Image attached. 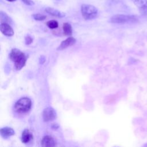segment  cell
<instances>
[{
	"mask_svg": "<svg viewBox=\"0 0 147 147\" xmlns=\"http://www.w3.org/2000/svg\"><path fill=\"white\" fill-rule=\"evenodd\" d=\"M22 1L25 4L29 5V6H32V5H34V2L32 0H22Z\"/></svg>",
	"mask_w": 147,
	"mask_h": 147,
	"instance_id": "cell-18",
	"label": "cell"
},
{
	"mask_svg": "<svg viewBox=\"0 0 147 147\" xmlns=\"http://www.w3.org/2000/svg\"><path fill=\"white\" fill-rule=\"evenodd\" d=\"M7 1H8V2H15V1H16L17 0H6Z\"/></svg>",
	"mask_w": 147,
	"mask_h": 147,
	"instance_id": "cell-22",
	"label": "cell"
},
{
	"mask_svg": "<svg viewBox=\"0 0 147 147\" xmlns=\"http://www.w3.org/2000/svg\"><path fill=\"white\" fill-rule=\"evenodd\" d=\"M42 119L45 122H49L55 119L56 118L57 114L54 109L51 107H48L43 110Z\"/></svg>",
	"mask_w": 147,
	"mask_h": 147,
	"instance_id": "cell-5",
	"label": "cell"
},
{
	"mask_svg": "<svg viewBox=\"0 0 147 147\" xmlns=\"http://www.w3.org/2000/svg\"><path fill=\"white\" fill-rule=\"evenodd\" d=\"M63 33L65 36H71L72 34V28L70 24L65 22L63 25Z\"/></svg>",
	"mask_w": 147,
	"mask_h": 147,
	"instance_id": "cell-13",
	"label": "cell"
},
{
	"mask_svg": "<svg viewBox=\"0 0 147 147\" xmlns=\"http://www.w3.org/2000/svg\"><path fill=\"white\" fill-rule=\"evenodd\" d=\"M33 42V38L27 35L25 37V42L26 45H29Z\"/></svg>",
	"mask_w": 147,
	"mask_h": 147,
	"instance_id": "cell-17",
	"label": "cell"
},
{
	"mask_svg": "<svg viewBox=\"0 0 147 147\" xmlns=\"http://www.w3.org/2000/svg\"><path fill=\"white\" fill-rule=\"evenodd\" d=\"M45 61V57L44 56H41L40 58V64H43Z\"/></svg>",
	"mask_w": 147,
	"mask_h": 147,
	"instance_id": "cell-20",
	"label": "cell"
},
{
	"mask_svg": "<svg viewBox=\"0 0 147 147\" xmlns=\"http://www.w3.org/2000/svg\"><path fill=\"white\" fill-rule=\"evenodd\" d=\"M1 32L2 34L6 36H12L14 34V30L11 26L5 22H1L0 26Z\"/></svg>",
	"mask_w": 147,
	"mask_h": 147,
	"instance_id": "cell-7",
	"label": "cell"
},
{
	"mask_svg": "<svg viewBox=\"0 0 147 147\" xmlns=\"http://www.w3.org/2000/svg\"><path fill=\"white\" fill-rule=\"evenodd\" d=\"M75 42H76V39L74 37H69L67 38H66L65 40H64L61 42V43L58 47L57 49L58 51H61L69 46H71V45L75 44Z\"/></svg>",
	"mask_w": 147,
	"mask_h": 147,
	"instance_id": "cell-9",
	"label": "cell"
},
{
	"mask_svg": "<svg viewBox=\"0 0 147 147\" xmlns=\"http://www.w3.org/2000/svg\"><path fill=\"white\" fill-rule=\"evenodd\" d=\"M57 1H61V0H57Z\"/></svg>",
	"mask_w": 147,
	"mask_h": 147,
	"instance_id": "cell-24",
	"label": "cell"
},
{
	"mask_svg": "<svg viewBox=\"0 0 147 147\" xmlns=\"http://www.w3.org/2000/svg\"><path fill=\"white\" fill-rule=\"evenodd\" d=\"M144 146H146V147H147V143H146V144H144Z\"/></svg>",
	"mask_w": 147,
	"mask_h": 147,
	"instance_id": "cell-23",
	"label": "cell"
},
{
	"mask_svg": "<svg viewBox=\"0 0 147 147\" xmlns=\"http://www.w3.org/2000/svg\"><path fill=\"white\" fill-rule=\"evenodd\" d=\"M81 13L86 20H91L95 18L99 13L98 9L94 5L83 4L81 6Z\"/></svg>",
	"mask_w": 147,
	"mask_h": 147,
	"instance_id": "cell-2",
	"label": "cell"
},
{
	"mask_svg": "<svg viewBox=\"0 0 147 147\" xmlns=\"http://www.w3.org/2000/svg\"><path fill=\"white\" fill-rule=\"evenodd\" d=\"M52 127L54 129H56L59 127V125L57 124V123H53L52 125Z\"/></svg>",
	"mask_w": 147,
	"mask_h": 147,
	"instance_id": "cell-21",
	"label": "cell"
},
{
	"mask_svg": "<svg viewBox=\"0 0 147 147\" xmlns=\"http://www.w3.org/2000/svg\"><path fill=\"white\" fill-rule=\"evenodd\" d=\"M134 4L138 8L140 12L143 14H147V0H131Z\"/></svg>",
	"mask_w": 147,
	"mask_h": 147,
	"instance_id": "cell-6",
	"label": "cell"
},
{
	"mask_svg": "<svg viewBox=\"0 0 147 147\" xmlns=\"http://www.w3.org/2000/svg\"><path fill=\"white\" fill-rule=\"evenodd\" d=\"M10 59L14 63L15 68L17 70H20L25 65L26 62V56L24 53L20 50L14 48L11 49L9 54Z\"/></svg>",
	"mask_w": 147,
	"mask_h": 147,
	"instance_id": "cell-1",
	"label": "cell"
},
{
	"mask_svg": "<svg viewBox=\"0 0 147 147\" xmlns=\"http://www.w3.org/2000/svg\"><path fill=\"white\" fill-rule=\"evenodd\" d=\"M42 146H55L56 145V142L53 138L50 136H44L41 142Z\"/></svg>",
	"mask_w": 147,
	"mask_h": 147,
	"instance_id": "cell-10",
	"label": "cell"
},
{
	"mask_svg": "<svg viewBox=\"0 0 147 147\" xmlns=\"http://www.w3.org/2000/svg\"><path fill=\"white\" fill-rule=\"evenodd\" d=\"M137 20V18L134 16L116 14L111 17L110 21L113 24H125L127 22H136Z\"/></svg>",
	"mask_w": 147,
	"mask_h": 147,
	"instance_id": "cell-4",
	"label": "cell"
},
{
	"mask_svg": "<svg viewBox=\"0 0 147 147\" xmlns=\"http://www.w3.org/2000/svg\"><path fill=\"white\" fill-rule=\"evenodd\" d=\"M33 136L32 132L28 129H25L22 133L21 141L24 144L28 143L33 139Z\"/></svg>",
	"mask_w": 147,
	"mask_h": 147,
	"instance_id": "cell-11",
	"label": "cell"
},
{
	"mask_svg": "<svg viewBox=\"0 0 147 147\" xmlns=\"http://www.w3.org/2000/svg\"><path fill=\"white\" fill-rule=\"evenodd\" d=\"M33 18H34V20H36V21H43L46 18L47 16L40 13H37V14H33L32 15Z\"/></svg>",
	"mask_w": 147,
	"mask_h": 147,
	"instance_id": "cell-16",
	"label": "cell"
},
{
	"mask_svg": "<svg viewBox=\"0 0 147 147\" xmlns=\"http://www.w3.org/2000/svg\"><path fill=\"white\" fill-rule=\"evenodd\" d=\"M47 25L50 29H56L58 27L59 24L56 20H50L47 22Z\"/></svg>",
	"mask_w": 147,
	"mask_h": 147,
	"instance_id": "cell-15",
	"label": "cell"
},
{
	"mask_svg": "<svg viewBox=\"0 0 147 147\" xmlns=\"http://www.w3.org/2000/svg\"><path fill=\"white\" fill-rule=\"evenodd\" d=\"M32 107V101L27 97L18 99L14 105V110L17 113L24 114L28 112Z\"/></svg>",
	"mask_w": 147,
	"mask_h": 147,
	"instance_id": "cell-3",
	"label": "cell"
},
{
	"mask_svg": "<svg viewBox=\"0 0 147 147\" xmlns=\"http://www.w3.org/2000/svg\"><path fill=\"white\" fill-rule=\"evenodd\" d=\"M0 19L1 22H5V23H9L11 22V20L7 14L2 11H1L0 12Z\"/></svg>",
	"mask_w": 147,
	"mask_h": 147,
	"instance_id": "cell-14",
	"label": "cell"
},
{
	"mask_svg": "<svg viewBox=\"0 0 147 147\" xmlns=\"http://www.w3.org/2000/svg\"><path fill=\"white\" fill-rule=\"evenodd\" d=\"M45 11L47 13H48V14L53 16V17H56L57 18H63L65 17V14L61 11H60L56 9H55L53 7H47L45 9Z\"/></svg>",
	"mask_w": 147,
	"mask_h": 147,
	"instance_id": "cell-8",
	"label": "cell"
},
{
	"mask_svg": "<svg viewBox=\"0 0 147 147\" xmlns=\"http://www.w3.org/2000/svg\"><path fill=\"white\" fill-rule=\"evenodd\" d=\"M1 135L4 138H7L10 136H13L15 134L14 130L9 127H4L1 129L0 130Z\"/></svg>",
	"mask_w": 147,
	"mask_h": 147,
	"instance_id": "cell-12",
	"label": "cell"
},
{
	"mask_svg": "<svg viewBox=\"0 0 147 147\" xmlns=\"http://www.w3.org/2000/svg\"><path fill=\"white\" fill-rule=\"evenodd\" d=\"M119 0H106V4L108 5H114L115 3H117Z\"/></svg>",
	"mask_w": 147,
	"mask_h": 147,
	"instance_id": "cell-19",
	"label": "cell"
}]
</instances>
